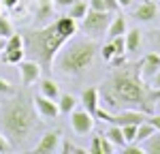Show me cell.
Listing matches in <instances>:
<instances>
[{
  "label": "cell",
  "mask_w": 160,
  "mask_h": 154,
  "mask_svg": "<svg viewBox=\"0 0 160 154\" xmlns=\"http://www.w3.org/2000/svg\"><path fill=\"white\" fill-rule=\"evenodd\" d=\"M100 96L111 109H118L120 105H130L149 114V109L160 99V88H152L145 84L139 64H122L107 79L100 90Z\"/></svg>",
  "instance_id": "obj_1"
},
{
  "label": "cell",
  "mask_w": 160,
  "mask_h": 154,
  "mask_svg": "<svg viewBox=\"0 0 160 154\" xmlns=\"http://www.w3.org/2000/svg\"><path fill=\"white\" fill-rule=\"evenodd\" d=\"M77 32V19L71 15H62L56 22L37 28V30H26L24 34V49L30 54L32 60L41 64L43 71H51V64L56 60V54L60 47Z\"/></svg>",
  "instance_id": "obj_2"
},
{
  "label": "cell",
  "mask_w": 160,
  "mask_h": 154,
  "mask_svg": "<svg viewBox=\"0 0 160 154\" xmlns=\"http://www.w3.org/2000/svg\"><path fill=\"white\" fill-rule=\"evenodd\" d=\"M37 128V114H34V99L30 92H13V96L0 109V131L7 135L13 148L24 146L28 137Z\"/></svg>",
  "instance_id": "obj_3"
},
{
  "label": "cell",
  "mask_w": 160,
  "mask_h": 154,
  "mask_svg": "<svg viewBox=\"0 0 160 154\" xmlns=\"http://www.w3.org/2000/svg\"><path fill=\"white\" fill-rule=\"evenodd\" d=\"M98 51L96 41L92 38H75V41H66L56 54V69L62 75H77L81 71H86L90 64L94 62V56Z\"/></svg>",
  "instance_id": "obj_4"
},
{
  "label": "cell",
  "mask_w": 160,
  "mask_h": 154,
  "mask_svg": "<svg viewBox=\"0 0 160 154\" xmlns=\"http://www.w3.org/2000/svg\"><path fill=\"white\" fill-rule=\"evenodd\" d=\"M113 17V13L109 11H94V9H88V13L81 19V30L86 34H92V37H98L102 32H107L109 28V22Z\"/></svg>",
  "instance_id": "obj_5"
},
{
  "label": "cell",
  "mask_w": 160,
  "mask_h": 154,
  "mask_svg": "<svg viewBox=\"0 0 160 154\" xmlns=\"http://www.w3.org/2000/svg\"><path fill=\"white\" fill-rule=\"evenodd\" d=\"M94 122H96V118L90 114L86 107L73 109V111H71V124H73V131L77 133V135H86V133H90V131L94 128Z\"/></svg>",
  "instance_id": "obj_6"
},
{
  "label": "cell",
  "mask_w": 160,
  "mask_h": 154,
  "mask_svg": "<svg viewBox=\"0 0 160 154\" xmlns=\"http://www.w3.org/2000/svg\"><path fill=\"white\" fill-rule=\"evenodd\" d=\"M148 120V111L143 109H137V107H130V109H120L111 116V124H118V126H124V124H141Z\"/></svg>",
  "instance_id": "obj_7"
},
{
  "label": "cell",
  "mask_w": 160,
  "mask_h": 154,
  "mask_svg": "<svg viewBox=\"0 0 160 154\" xmlns=\"http://www.w3.org/2000/svg\"><path fill=\"white\" fill-rule=\"evenodd\" d=\"M60 141H62V135L58 131H47L38 143L34 146V152L37 154H53V152H60Z\"/></svg>",
  "instance_id": "obj_8"
},
{
  "label": "cell",
  "mask_w": 160,
  "mask_h": 154,
  "mask_svg": "<svg viewBox=\"0 0 160 154\" xmlns=\"http://www.w3.org/2000/svg\"><path fill=\"white\" fill-rule=\"evenodd\" d=\"M34 109L38 111L41 118L45 120H56L60 116V109H58V103L49 99V96H43V94H37L34 96Z\"/></svg>",
  "instance_id": "obj_9"
},
{
  "label": "cell",
  "mask_w": 160,
  "mask_h": 154,
  "mask_svg": "<svg viewBox=\"0 0 160 154\" xmlns=\"http://www.w3.org/2000/svg\"><path fill=\"white\" fill-rule=\"evenodd\" d=\"M19 66V73H22V84L24 86H30V84H34V81H38V77H41V64L37 62V60H22V62L17 64Z\"/></svg>",
  "instance_id": "obj_10"
},
{
  "label": "cell",
  "mask_w": 160,
  "mask_h": 154,
  "mask_svg": "<svg viewBox=\"0 0 160 154\" xmlns=\"http://www.w3.org/2000/svg\"><path fill=\"white\" fill-rule=\"evenodd\" d=\"M160 69V54H148L141 62H139V71H141V77L148 81L156 75V71Z\"/></svg>",
  "instance_id": "obj_11"
},
{
  "label": "cell",
  "mask_w": 160,
  "mask_h": 154,
  "mask_svg": "<svg viewBox=\"0 0 160 154\" xmlns=\"http://www.w3.org/2000/svg\"><path fill=\"white\" fill-rule=\"evenodd\" d=\"M81 105L94 116V114H96V109L100 107V90L96 88V86L86 88V90H83V94H81Z\"/></svg>",
  "instance_id": "obj_12"
},
{
  "label": "cell",
  "mask_w": 160,
  "mask_h": 154,
  "mask_svg": "<svg viewBox=\"0 0 160 154\" xmlns=\"http://www.w3.org/2000/svg\"><path fill=\"white\" fill-rule=\"evenodd\" d=\"M132 15H135V19H139V22H152L158 15V4L154 0H145V2H141L135 9Z\"/></svg>",
  "instance_id": "obj_13"
},
{
  "label": "cell",
  "mask_w": 160,
  "mask_h": 154,
  "mask_svg": "<svg viewBox=\"0 0 160 154\" xmlns=\"http://www.w3.org/2000/svg\"><path fill=\"white\" fill-rule=\"evenodd\" d=\"M37 22L38 24H45L53 17V0H37Z\"/></svg>",
  "instance_id": "obj_14"
},
{
  "label": "cell",
  "mask_w": 160,
  "mask_h": 154,
  "mask_svg": "<svg viewBox=\"0 0 160 154\" xmlns=\"http://www.w3.org/2000/svg\"><path fill=\"white\" fill-rule=\"evenodd\" d=\"M126 17L124 15H113L109 22V28H107V37L113 38V37H120V34H126Z\"/></svg>",
  "instance_id": "obj_15"
},
{
  "label": "cell",
  "mask_w": 160,
  "mask_h": 154,
  "mask_svg": "<svg viewBox=\"0 0 160 154\" xmlns=\"http://www.w3.org/2000/svg\"><path fill=\"white\" fill-rule=\"evenodd\" d=\"M38 94H43V96H49V99H58L60 96V88H58V84L51 79V77H45V79H41V86H38Z\"/></svg>",
  "instance_id": "obj_16"
},
{
  "label": "cell",
  "mask_w": 160,
  "mask_h": 154,
  "mask_svg": "<svg viewBox=\"0 0 160 154\" xmlns=\"http://www.w3.org/2000/svg\"><path fill=\"white\" fill-rule=\"evenodd\" d=\"M141 30L139 28H132V30H126V34H124V38H126V51H137L139 47H141Z\"/></svg>",
  "instance_id": "obj_17"
},
{
  "label": "cell",
  "mask_w": 160,
  "mask_h": 154,
  "mask_svg": "<svg viewBox=\"0 0 160 154\" xmlns=\"http://www.w3.org/2000/svg\"><path fill=\"white\" fill-rule=\"evenodd\" d=\"M88 9H90L88 0H75L73 4L68 7V15H71L73 19H77V22H81V19H83V15L88 13Z\"/></svg>",
  "instance_id": "obj_18"
},
{
  "label": "cell",
  "mask_w": 160,
  "mask_h": 154,
  "mask_svg": "<svg viewBox=\"0 0 160 154\" xmlns=\"http://www.w3.org/2000/svg\"><path fill=\"white\" fill-rule=\"evenodd\" d=\"M107 139L115 146V148H120L122 150L124 146H126V139H124V133H122V126H118V124H111V128L107 131Z\"/></svg>",
  "instance_id": "obj_19"
},
{
  "label": "cell",
  "mask_w": 160,
  "mask_h": 154,
  "mask_svg": "<svg viewBox=\"0 0 160 154\" xmlns=\"http://www.w3.org/2000/svg\"><path fill=\"white\" fill-rule=\"evenodd\" d=\"M4 54H2V62L4 64H19L22 60H24L26 56V49L24 47H17V49H2Z\"/></svg>",
  "instance_id": "obj_20"
},
{
  "label": "cell",
  "mask_w": 160,
  "mask_h": 154,
  "mask_svg": "<svg viewBox=\"0 0 160 154\" xmlns=\"http://www.w3.org/2000/svg\"><path fill=\"white\" fill-rule=\"evenodd\" d=\"M75 107H77V99H75L73 94H62V96H58V109H60V114H71Z\"/></svg>",
  "instance_id": "obj_21"
},
{
  "label": "cell",
  "mask_w": 160,
  "mask_h": 154,
  "mask_svg": "<svg viewBox=\"0 0 160 154\" xmlns=\"http://www.w3.org/2000/svg\"><path fill=\"white\" fill-rule=\"evenodd\" d=\"M143 143V150L149 154H160V131L156 133L154 131V135H149L145 141H141Z\"/></svg>",
  "instance_id": "obj_22"
},
{
  "label": "cell",
  "mask_w": 160,
  "mask_h": 154,
  "mask_svg": "<svg viewBox=\"0 0 160 154\" xmlns=\"http://www.w3.org/2000/svg\"><path fill=\"white\" fill-rule=\"evenodd\" d=\"M154 131L156 128L152 126L149 122H141L139 126H137V137H135V143H141V141H145L149 135H154Z\"/></svg>",
  "instance_id": "obj_23"
},
{
  "label": "cell",
  "mask_w": 160,
  "mask_h": 154,
  "mask_svg": "<svg viewBox=\"0 0 160 154\" xmlns=\"http://www.w3.org/2000/svg\"><path fill=\"white\" fill-rule=\"evenodd\" d=\"M13 32H15V30H13V24L9 22V17L0 13V37H2V38H9Z\"/></svg>",
  "instance_id": "obj_24"
},
{
  "label": "cell",
  "mask_w": 160,
  "mask_h": 154,
  "mask_svg": "<svg viewBox=\"0 0 160 154\" xmlns=\"http://www.w3.org/2000/svg\"><path fill=\"white\" fill-rule=\"evenodd\" d=\"M109 41L113 43L115 56H124V54H128V51H126V38H124V34H120V37H113V38H109Z\"/></svg>",
  "instance_id": "obj_25"
},
{
  "label": "cell",
  "mask_w": 160,
  "mask_h": 154,
  "mask_svg": "<svg viewBox=\"0 0 160 154\" xmlns=\"http://www.w3.org/2000/svg\"><path fill=\"white\" fill-rule=\"evenodd\" d=\"M60 152H62V154H86V150H81V148L73 146L68 139H64V141L60 143Z\"/></svg>",
  "instance_id": "obj_26"
},
{
  "label": "cell",
  "mask_w": 160,
  "mask_h": 154,
  "mask_svg": "<svg viewBox=\"0 0 160 154\" xmlns=\"http://www.w3.org/2000/svg\"><path fill=\"white\" fill-rule=\"evenodd\" d=\"M137 126L139 124H124L122 126V133H124V139H126V143H132L137 137Z\"/></svg>",
  "instance_id": "obj_27"
},
{
  "label": "cell",
  "mask_w": 160,
  "mask_h": 154,
  "mask_svg": "<svg viewBox=\"0 0 160 154\" xmlns=\"http://www.w3.org/2000/svg\"><path fill=\"white\" fill-rule=\"evenodd\" d=\"M100 54H102V60H105V62H109L111 58H113V56H115V49H113V43H105V45H102V51H100Z\"/></svg>",
  "instance_id": "obj_28"
},
{
  "label": "cell",
  "mask_w": 160,
  "mask_h": 154,
  "mask_svg": "<svg viewBox=\"0 0 160 154\" xmlns=\"http://www.w3.org/2000/svg\"><path fill=\"white\" fill-rule=\"evenodd\" d=\"M90 152H92V154H102V141H100V135L92 137V143H90Z\"/></svg>",
  "instance_id": "obj_29"
},
{
  "label": "cell",
  "mask_w": 160,
  "mask_h": 154,
  "mask_svg": "<svg viewBox=\"0 0 160 154\" xmlns=\"http://www.w3.org/2000/svg\"><path fill=\"white\" fill-rule=\"evenodd\" d=\"M13 150V146H11V141L7 139V135L0 131V154H4V152H11Z\"/></svg>",
  "instance_id": "obj_30"
},
{
  "label": "cell",
  "mask_w": 160,
  "mask_h": 154,
  "mask_svg": "<svg viewBox=\"0 0 160 154\" xmlns=\"http://www.w3.org/2000/svg\"><path fill=\"white\" fill-rule=\"evenodd\" d=\"M13 92H15V88H13L11 84H9L7 79H0V94H7V96H9Z\"/></svg>",
  "instance_id": "obj_31"
},
{
  "label": "cell",
  "mask_w": 160,
  "mask_h": 154,
  "mask_svg": "<svg viewBox=\"0 0 160 154\" xmlns=\"http://www.w3.org/2000/svg\"><path fill=\"white\" fill-rule=\"evenodd\" d=\"M100 141H102V154H111L113 150H115V146H113V143L107 139V135H105V137L100 135Z\"/></svg>",
  "instance_id": "obj_32"
},
{
  "label": "cell",
  "mask_w": 160,
  "mask_h": 154,
  "mask_svg": "<svg viewBox=\"0 0 160 154\" xmlns=\"http://www.w3.org/2000/svg\"><path fill=\"white\" fill-rule=\"evenodd\" d=\"M88 4H90V9H94V11H107V9H105V0H88Z\"/></svg>",
  "instance_id": "obj_33"
},
{
  "label": "cell",
  "mask_w": 160,
  "mask_h": 154,
  "mask_svg": "<svg viewBox=\"0 0 160 154\" xmlns=\"http://www.w3.org/2000/svg\"><path fill=\"white\" fill-rule=\"evenodd\" d=\"M105 9H107L109 13L120 11V2H118V0H105Z\"/></svg>",
  "instance_id": "obj_34"
},
{
  "label": "cell",
  "mask_w": 160,
  "mask_h": 154,
  "mask_svg": "<svg viewBox=\"0 0 160 154\" xmlns=\"http://www.w3.org/2000/svg\"><path fill=\"white\" fill-rule=\"evenodd\" d=\"M0 4L2 7H7V9H17V4H19V0H0Z\"/></svg>",
  "instance_id": "obj_35"
},
{
  "label": "cell",
  "mask_w": 160,
  "mask_h": 154,
  "mask_svg": "<svg viewBox=\"0 0 160 154\" xmlns=\"http://www.w3.org/2000/svg\"><path fill=\"white\" fill-rule=\"evenodd\" d=\"M149 124L156 128V131H160V114H156V116H152L149 118Z\"/></svg>",
  "instance_id": "obj_36"
},
{
  "label": "cell",
  "mask_w": 160,
  "mask_h": 154,
  "mask_svg": "<svg viewBox=\"0 0 160 154\" xmlns=\"http://www.w3.org/2000/svg\"><path fill=\"white\" fill-rule=\"evenodd\" d=\"M109 62L113 64L115 69H118V66H122V64H124V56H113V58H111Z\"/></svg>",
  "instance_id": "obj_37"
},
{
  "label": "cell",
  "mask_w": 160,
  "mask_h": 154,
  "mask_svg": "<svg viewBox=\"0 0 160 154\" xmlns=\"http://www.w3.org/2000/svg\"><path fill=\"white\" fill-rule=\"evenodd\" d=\"M73 2H75V0H53V4H58V7H64V9H68Z\"/></svg>",
  "instance_id": "obj_38"
},
{
  "label": "cell",
  "mask_w": 160,
  "mask_h": 154,
  "mask_svg": "<svg viewBox=\"0 0 160 154\" xmlns=\"http://www.w3.org/2000/svg\"><path fill=\"white\" fill-rule=\"evenodd\" d=\"M152 88H160V69L156 71V75L152 77Z\"/></svg>",
  "instance_id": "obj_39"
},
{
  "label": "cell",
  "mask_w": 160,
  "mask_h": 154,
  "mask_svg": "<svg viewBox=\"0 0 160 154\" xmlns=\"http://www.w3.org/2000/svg\"><path fill=\"white\" fill-rule=\"evenodd\" d=\"M120 2V7H130L132 4V0H118Z\"/></svg>",
  "instance_id": "obj_40"
},
{
  "label": "cell",
  "mask_w": 160,
  "mask_h": 154,
  "mask_svg": "<svg viewBox=\"0 0 160 154\" xmlns=\"http://www.w3.org/2000/svg\"><path fill=\"white\" fill-rule=\"evenodd\" d=\"M156 43H158V49H160V28H158V32H156Z\"/></svg>",
  "instance_id": "obj_41"
},
{
  "label": "cell",
  "mask_w": 160,
  "mask_h": 154,
  "mask_svg": "<svg viewBox=\"0 0 160 154\" xmlns=\"http://www.w3.org/2000/svg\"><path fill=\"white\" fill-rule=\"evenodd\" d=\"M4 41H7V38H2V37H0V51L4 49Z\"/></svg>",
  "instance_id": "obj_42"
},
{
  "label": "cell",
  "mask_w": 160,
  "mask_h": 154,
  "mask_svg": "<svg viewBox=\"0 0 160 154\" xmlns=\"http://www.w3.org/2000/svg\"><path fill=\"white\" fill-rule=\"evenodd\" d=\"M28 2H30V0H19V4H28Z\"/></svg>",
  "instance_id": "obj_43"
},
{
  "label": "cell",
  "mask_w": 160,
  "mask_h": 154,
  "mask_svg": "<svg viewBox=\"0 0 160 154\" xmlns=\"http://www.w3.org/2000/svg\"><path fill=\"white\" fill-rule=\"evenodd\" d=\"M156 105H158V109H160V99H158V101H156Z\"/></svg>",
  "instance_id": "obj_44"
},
{
  "label": "cell",
  "mask_w": 160,
  "mask_h": 154,
  "mask_svg": "<svg viewBox=\"0 0 160 154\" xmlns=\"http://www.w3.org/2000/svg\"><path fill=\"white\" fill-rule=\"evenodd\" d=\"M158 2H160V0H158ZM158 11H160V4H158Z\"/></svg>",
  "instance_id": "obj_45"
},
{
  "label": "cell",
  "mask_w": 160,
  "mask_h": 154,
  "mask_svg": "<svg viewBox=\"0 0 160 154\" xmlns=\"http://www.w3.org/2000/svg\"><path fill=\"white\" fill-rule=\"evenodd\" d=\"M154 2H158V0H154Z\"/></svg>",
  "instance_id": "obj_46"
}]
</instances>
